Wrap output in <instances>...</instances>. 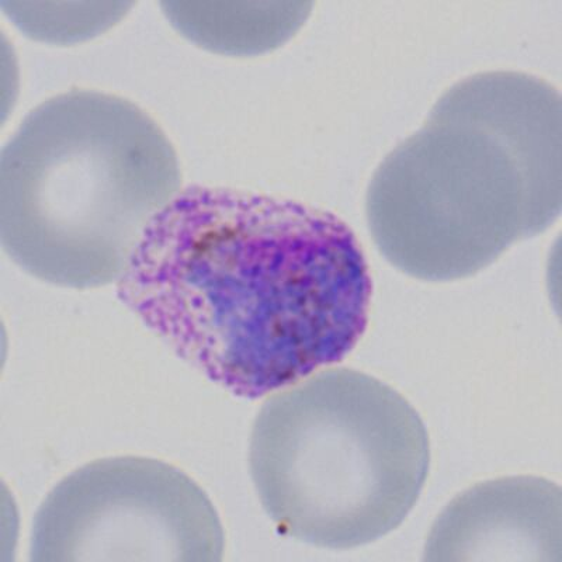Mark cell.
<instances>
[{
    "label": "cell",
    "mask_w": 562,
    "mask_h": 562,
    "mask_svg": "<svg viewBox=\"0 0 562 562\" xmlns=\"http://www.w3.org/2000/svg\"><path fill=\"white\" fill-rule=\"evenodd\" d=\"M250 476L281 535L321 549L373 543L403 525L428 479L424 420L361 371H321L256 415Z\"/></svg>",
    "instance_id": "obj_4"
},
{
    "label": "cell",
    "mask_w": 562,
    "mask_h": 562,
    "mask_svg": "<svg viewBox=\"0 0 562 562\" xmlns=\"http://www.w3.org/2000/svg\"><path fill=\"white\" fill-rule=\"evenodd\" d=\"M561 98L533 75L460 80L386 155L366 195L380 254L424 281L470 278L561 211Z\"/></svg>",
    "instance_id": "obj_2"
},
{
    "label": "cell",
    "mask_w": 562,
    "mask_h": 562,
    "mask_svg": "<svg viewBox=\"0 0 562 562\" xmlns=\"http://www.w3.org/2000/svg\"><path fill=\"white\" fill-rule=\"evenodd\" d=\"M178 154L132 100L70 89L27 114L0 158V235L24 272L68 289L119 281L180 192Z\"/></svg>",
    "instance_id": "obj_3"
},
{
    "label": "cell",
    "mask_w": 562,
    "mask_h": 562,
    "mask_svg": "<svg viewBox=\"0 0 562 562\" xmlns=\"http://www.w3.org/2000/svg\"><path fill=\"white\" fill-rule=\"evenodd\" d=\"M224 527L192 476L162 460L115 456L65 476L35 514L30 560L221 561Z\"/></svg>",
    "instance_id": "obj_5"
},
{
    "label": "cell",
    "mask_w": 562,
    "mask_h": 562,
    "mask_svg": "<svg viewBox=\"0 0 562 562\" xmlns=\"http://www.w3.org/2000/svg\"><path fill=\"white\" fill-rule=\"evenodd\" d=\"M561 490L533 475L485 481L431 526L428 561H561Z\"/></svg>",
    "instance_id": "obj_6"
},
{
    "label": "cell",
    "mask_w": 562,
    "mask_h": 562,
    "mask_svg": "<svg viewBox=\"0 0 562 562\" xmlns=\"http://www.w3.org/2000/svg\"><path fill=\"white\" fill-rule=\"evenodd\" d=\"M117 294L190 368L258 400L358 346L373 283L353 231L333 213L193 186L150 223Z\"/></svg>",
    "instance_id": "obj_1"
}]
</instances>
